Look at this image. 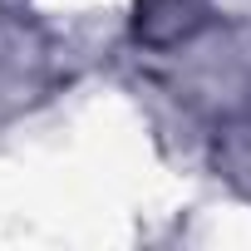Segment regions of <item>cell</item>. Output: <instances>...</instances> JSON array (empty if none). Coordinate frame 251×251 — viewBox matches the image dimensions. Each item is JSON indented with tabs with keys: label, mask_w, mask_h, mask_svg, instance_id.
I'll use <instances>...</instances> for the list:
<instances>
[{
	"label": "cell",
	"mask_w": 251,
	"mask_h": 251,
	"mask_svg": "<svg viewBox=\"0 0 251 251\" xmlns=\"http://www.w3.org/2000/svg\"><path fill=\"white\" fill-rule=\"evenodd\" d=\"M187 10H197V0H148L138 30H143V35H153V30H158V20H173V35H177V30H187V25L197 20V15H187Z\"/></svg>",
	"instance_id": "cell-1"
}]
</instances>
